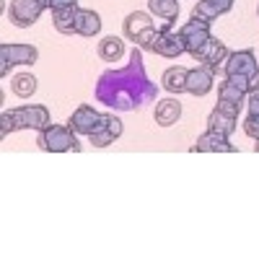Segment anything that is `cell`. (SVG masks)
Wrapping results in <instances>:
<instances>
[{
  "instance_id": "cell-1",
  "label": "cell",
  "mask_w": 259,
  "mask_h": 259,
  "mask_svg": "<svg viewBox=\"0 0 259 259\" xmlns=\"http://www.w3.org/2000/svg\"><path fill=\"white\" fill-rule=\"evenodd\" d=\"M156 96H158V89H156V83H150L145 73L140 47L130 52V62L124 68L101 73L96 83V101L117 112L140 109V106L150 104Z\"/></svg>"
},
{
  "instance_id": "cell-2",
  "label": "cell",
  "mask_w": 259,
  "mask_h": 259,
  "mask_svg": "<svg viewBox=\"0 0 259 259\" xmlns=\"http://www.w3.org/2000/svg\"><path fill=\"white\" fill-rule=\"evenodd\" d=\"M78 133H73L70 124H47L45 130H39L36 145L47 153H68V150H80L78 145Z\"/></svg>"
},
{
  "instance_id": "cell-3",
  "label": "cell",
  "mask_w": 259,
  "mask_h": 259,
  "mask_svg": "<svg viewBox=\"0 0 259 259\" xmlns=\"http://www.w3.org/2000/svg\"><path fill=\"white\" fill-rule=\"evenodd\" d=\"M39 60V50L34 45H0V75H8L11 65H34Z\"/></svg>"
},
{
  "instance_id": "cell-4",
  "label": "cell",
  "mask_w": 259,
  "mask_h": 259,
  "mask_svg": "<svg viewBox=\"0 0 259 259\" xmlns=\"http://www.w3.org/2000/svg\"><path fill=\"white\" fill-rule=\"evenodd\" d=\"M45 3L41 0H11V8H8V18L11 24L18 26V29H29L34 26L39 16L45 13Z\"/></svg>"
},
{
  "instance_id": "cell-5",
  "label": "cell",
  "mask_w": 259,
  "mask_h": 259,
  "mask_svg": "<svg viewBox=\"0 0 259 259\" xmlns=\"http://www.w3.org/2000/svg\"><path fill=\"white\" fill-rule=\"evenodd\" d=\"M11 117L16 122V130H45L50 124V109L41 106V104L11 109Z\"/></svg>"
},
{
  "instance_id": "cell-6",
  "label": "cell",
  "mask_w": 259,
  "mask_h": 259,
  "mask_svg": "<svg viewBox=\"0 0 259 259\" xmlns=\"http://www.w3.org/2000/svg\"><path fill=\"white\" fill-rule=\"evenodd\" d=\"M256 70H259V65H256V55H254V50L228 52V57H226V62H223V73H226V78H231V75L251 78Z\"/></svg>"
},
{
  "instance_id": "cell-7",
  "label": "cell",
  "mask_w": 259,
  "mask_h": 259,
  "mask_svg": "<svg viewBox=\"0 0 259 259\" xmlns=\"http://www.w3.org/2000/svg\"><path fill=\"white\" fill-rule=\"evenodd\" d=\"M101 119H104V114H99L91 104H80L78 109L73 112V117L68 119V124H70L73 133L89 138V135H94L96 130L101 127Z\"/></svg>"
},
{
  "instance_id": "cell-8",
  "label": "cell",
  "mask_w": 259,
  "mask_h": 259,
  "mask_svg": "<svg viewBox=\"0 0 259 259\" xmlns=\"http://www.w3.org/2000/svg\"><path fill=\"white\" fill-rule=\"evenodd\" d=\"M179 34H182V39H184L187 55H192V57L197 55V50L212 36V34H210V24H205V21H197V18L187 21V24L179 29Z\"/></svg>"
},
{
  "instance_id": "cell-9",
  "label": "cell",
  "mask_w": 259,
  "mask_h": 259,
  "mask_svg": "<svg viewBox=\"0 0 259 259\" xmlns=\"http://www.w3.org/2000/svg\"><path fill=\"white\" fill-rule=\"evenodd\" d=\"M150 52H156L161 57H168V60H177L182 57L187 50H184V39L179 31H158L156 39H153V45H150Z\"/></svg>"
},
{
  "instance_id": "cell-10",
  "label": "cell",
  "mask_w": 259,
  "mask_h": 259,
  "mask_svg": "<svg viewBox=\"0 0 259 259\" xmlns=\"http://www.w3.org/2000/svg\"><path fill=\"white\" fill-rule=\"evenodd\" d=\"M212 68H207V65H197V68L187 70V94L192 96H207L212 91Z\"/></svg>"
},
{
  "instance_id": "cell-11",
  "label": "cell",
  "mask_w": 259,
  "mask_h": 259,
  "mask_svg": "<svg viewBox=\"0 0 259 259\" xmlns=\"http://www.w3.org/2000/svg\"><path fill=\"white\" fill-rule=\"evenodd\" d=\"M226 57H228V47L223 45L221 39H215V36H210L205 45L197 50V55H194V60L207 65V68H212V70H218V65H223Z\"/></svg>"
},
{
  "instance_id": "cell-12",
  "label": "cell",
  "mask_w": 259,
  "mask_h": 259,
  "mask_svg": "<svg viewBox=\"0 0 259 259\" xmlns=\"http://www.w3.org/2000/svg\"><path fill=\"white\" fill-rule=\"evenodd\" d=\"M192 153H236V145H231L228 138L218 135V133H207L197 138V143H194L192 148Z\"/></svg>"
},
{
  "instance_id": "cell-13",
  "label": "cell",
  "mask_w": 259,
  "mask_h": 259,
  "mask_svg": "<svg viewBox=\"0 0 259 259\" xmlns=\"http://www.w3.org/2000/svg\"><path fill=\"white\" fill-rule=\"evenodd\" d=\"M119 135H122V122L114 114H104L101 127L96 130L94 135H89V140H91L94 148H106V145H112Z\"/></svg>"
},
{
  "instance_id": "cell-14",
  "label": "cell",
  "mask_w": 259,
  "mask_h": 259,
  "mask_svg": "<svg viewBox=\"0 0 259 259\" xmlns=\"http://www.w3.org/2000/svg\"><path fill=\"white\" fill-rule=\"evenodd\" d=\"M150 29H156V24H153V18H150L148 13H143V11L130 13L124 18V26H122V31H124V36L130 41H140V36L148 34Z\"/></svg>"
},
{
  "instance_id": "cell-15",
  "label": "cell",
  "mask_w": 259,
  "mask_h": 259,
  "mask_svg": "<svg viewBox=\"0 0 259 259\" xmlns=\"http://www.w3.org/2000/svg\"><path fill=\"white\" fill-rule=\"evenodd\" d=\"M99 31H101V16L96 11L78 8L75 11V34H80V36H96Z\"/></svg>"
},
{
  "instance_id": "cell-16",
  "label": "cell",
  "mask_w": 259,
  "mask_h": 259,
  "mask_svg": "<svg viewBox=\"0 0 259 259\" xmlns=\"http://www.w3.org/2000/svg\"><path fill=\"white\" fill-rule=\"evenodd\" d=\"M179 117H182V104H179V99H163V101H158L156 114H153L156 124L171 127V124L179 122Z\"/></svg>"
},
{
  "instance_id": "cell-17",
  "label": "cell",
  "mask_w": 259,
  "mask_h": 259,
  "mask_svg": "<svg viewBox=\"0 0 259 259\" xmlns=\"http://www.w3.org/2000/svg\"><path fill=\"white\" fill-rule=\"evenodd\" d=\"M207 130H210V133L223 135V138H231L236 133V117L223 114L218 106H215V109L210 112V117H207Z\"/></svg>"
},
{
  "instance_id": "cell-18",
  "label": "cell",
  "mask_w": 259,
  "mask_h": 259,
  "mask_svg": "<svg viewBox=\"0 0 259 259\" xmlns=\"http://www.w3.org/2000/svg\"><path fill=\"white\" fill-rule=\"evenodd\" d=\"M161 83H163V89L168 91V94H187V70L184 68H168L166 73H163V78H161Z\"/></svg>"
},
{
  "instance_id": "cell-19",
  "label": "cell",
  "mask_w": 259,
  "mask_h": 259,
  "mask_svg": "<svg viewBox=\"0 0 259 259\" xmlns=\"http://www.w3.org/2000/svg\"><path fill=\"white\" fill-rule=\"evenodd\" d=\"M124 55V41L119 36H104L99 41V57L104 62H117Z\"/></svg>"
},
{
  "instance_id": "cell-20",
  "label": "cell",
  "mask_w": 259,
  "mask_h": 259,
  "mask_svg": "<svg viewBox=\"0 0 259 259\" xmlns=\"http://www.w3.org/2000/svg\"><path fill=\"white\" fill-rule=\"evenodd\" d=\"M148 8L153 16L163 21H177L179 16V0H148Z\"/></svg>"
},
{
  "instance_id": "cell-21",
  "label": "cell",
  "mask_w": 259,
  "mask_h": 259,
  "mask_svg": "<svg viewBox=\"0 0 259 259\" xmlns=\"http://www.w3.org/2000/svg\"><path fill=\"white\" fill-rule=\"evenodd\" d=\"M218 101L223 104H236V106H244L246 104V91H241L236 83H231L228 78L221 83V89H218Z\"/></svg>"
},
{
  "instance_id": "cell-22",
  "label": "cell",
  "mask_w": 259,
  "mask_h": 259,
  "mask_svg": "<svg viewBox=\"0 0 259 259\" xmlns=\"http://www.w3.org/2000/svg\"><path fill=\"white\" fill-rule=\"evenodd\" d=\"M75 11H78V8H62V11H52L55 29H57L60 34H75Z\"/></svg>"
},
{
  "instance_id": "cell-23",
  "label": "cell",
  "mask_w": 259,
  "mask_h": 259,
  "mask_svg": "<svg viewBox=\"0 0 259 259\" xmlns=\"http://www.w3.org/2000/svg\"><path fill=\"white\" fill-rule=\"evenodd\" d=\"M11 91H13L16 96H21V99L34 96V91H36V78H34L31 73H21V75H16V78L11 80Z\"/></svg>"
},
{
  "instance_id": "cell-24",
  "label": "cell",
  "mask_w": 259,
  "mask_h": 259,
  "mask_svg": "<svg viewBox=\"0 0 259 259\" xmlns=\"http://www.w3.org/2000/svg\"><path fill=\"white\" fill-rule=\"evenodd\" d=\"M218 16H221V11H218V6H215L212 0H197V6L192 8V18L205 21V24H212Z\"/></svg>"
},
{
  "instance_id": "cell-25",
  "label": "cell",
  "mask_w": 259,
  "mask_h": 259,
  "mask_svg": "<svg viewBox=\"0 0 259 259\" xmlns=\"http://www.w3.org/2000/svg\"><path fill=\"white\" fill-rule=\"evenodd\" d=\"M244 133H246L251 140H259V117H256V114H246V119H244Z\"/></svg>"
},
{
  "instance_id": "cell-26",
  "label": "cell",
  "mask_w": 259,
  "mask_h": 259,
  "mask_svg": "<svg viewBox=\"0 0 259 259\" xmlns=\"http://www.w3.org/2000/svg\"><path fill=\"white\" fill-rule=\"evenodd\" d=\"M13 130H16V122L11 112H3V117H0V138H8V133H13Z\"/></svg>"
},
{
  "instance_id": "cell-27",
  "label": "cell",
  "mask_w": 259,
  "mask_h": 259,
  "mask_svg": "<svg viewBox=\"0 0 259 259\" xmlns=\"http://www.w3.org/2000/svg\"><path fill=\"white\" fill-rule=\"evenodd\" d=\"M47 6L52 11H62V8H78V0H47Z\"/></svg>"
},
{
  "instance_id": "cell-28",
  "label": "cell",
  "mask_w": 259,
  "mask_h": 259,
  "mask_svg": "<svg viewBox=\"0 0 259 259\" xmlns=\"http://www.w3.org/2000/svg\"><path fill=\"white\" fill-rule=\"evenodd\" d=\"M249 99H246V109H249V114H256L259 117V91H254V94H246Z\"/></svg>"
},
{
  "instance_id": "cell-29",
  "label": "cell",
  "mask_w": 259,
  "mask_h": 259,
  "mask_svg": "<svg viewBox=\"0 0 259 259\" xmlns=\"http://www.w3.org/2000/svg\"><path fill=\"white\" fill-rule=\"evenodd\" d=\"M218 109H221L223 114H228V117H236V119H239V112H241V106H236V104H223V101H218Z\"/></svg>"
},
{
  "instance_id": "cell-30",
  "label": "cell",
  "mask_w": 259,
  "mask_h": 259,
  "mask_svg": "<svg viewBox=\"0 0 259 259\" xmlns=\"http://www.w3.org/2000/svg\"><path fill=\"white\" fill-rule=\"evenodd\" d=\"M212 3L218 6V11H221V13H228V11L233 8V3H236V0H212Z\"/></svg>"
},
{
  "instance_id": "cell-31",
  "label": "cell",
  "mask_w": 259,
  "mask_h": 259,
  "mask_svg": "<svg viewBox=\"0 0 259 259\" xmlns=\"http://www.w3.org/2000/svg\"><path fill=\"white\" fill-rule=\"evenodd\" d=\"M254 91H259V70L249 78V85H246V94H254Z\"/></svg>"
},
{
  "instance_id": "cell-32",
  "label": "cell",
  "mask_w": 259,
  "mask_h": 259,
  "mask_svg": "<svg viewBox=\"0 0 259 259\" xmlns=\"http://www.w3.org/2000/svg\"><path fill=\"white\" fill-rule=\"evenodd\" d=\"M254 150H256V153H259V140H256V145H254Z\"/></svg>"
}]
</instances>
